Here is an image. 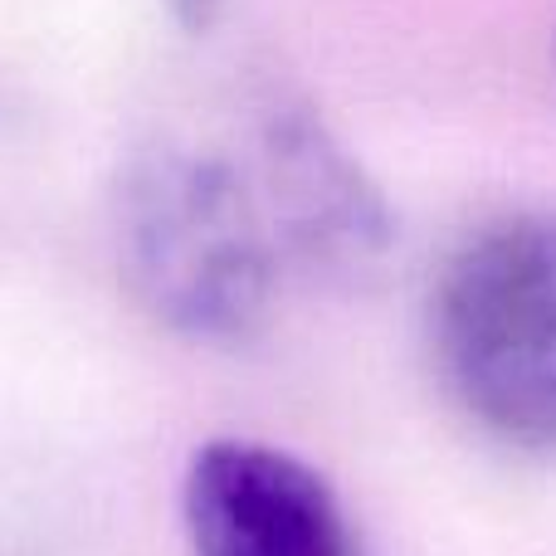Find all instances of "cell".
<instances>
[{"label": "cell", "mask_w": 556, "mask_h": 556, "mask_svg": "<svg viewBox=\"0 0 556 556\" xmlns=\"http://www.w3.org/2000/svg\"><path fill=\"white\" fill-rule=\"evenodd\" d=\"M117 254L147 313L191 342H244L269 317L283 264L254 172L186 142L127 162Z\"/></svg>", "instance_id": "cell-1"}, {"label": "cell", "mask_w": 556, "mask_h": 556, "mask_svg": "<svg viewBox=\"0 0 556 556\" xmlns=\"http://www.w3.org/2000/svg\"><path fill=\"white\" fill-rule=\"evenodd\" d=\"M434 356L450 395L513 450H556V211L503 215L434 283Z\"/></svg>", "instance_id": "cell-2"}, {"label": "cell", "mask_w": 556, "mask_h": 556, "mask_svg": "<svg viewBox=\"0 0 556 556\" xmlns=\"http://www.w3.org/2000/svg\"><path fill=\"white\" fill-rule=\"evenodd\" d=\"M254 181L274 215L283 264L332 283H356L381 264L391 215L362 166L307 108L278 103L264 113Z\"/></svg>", "instance_id": "cell-3"}, {"label": "cell", "mask_w": 556, "mask_h": 556, "mask_svg": "<svg viewBox=\"0 0 556 556\" xmlns=\"http://www.w3.org/2000/svg\"><path fill=\"white\" fill-rule=\"evenodd\" d=\"M186 532L195 556H362L332 483L254 440H211L195 450Z\"/></svg>", "instance_id": "cell-4"}, {"label": "cell", "mask_w": 556, "mask_h": 556, "mask_svg": "<svg viewBox=\"0 0 556 556\" xmlns=\"http://www.w3.org/2000/svg\"><path fill=\"white\" fill-rule=\"evenodd\" d=\"M172 5H176V15H181L191 29L211 25V15H215V0H172Z\"/></svg>", "instance_id": "cell-5"}]
</instances>
